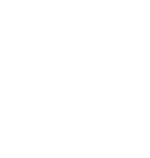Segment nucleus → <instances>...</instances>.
Segmentation results:
<instances>
[]
</instances>
